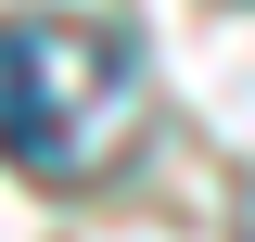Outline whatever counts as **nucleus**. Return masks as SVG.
Returning <instances> with one entry per match:
<instances>
[{
  "label": "nucleus",
  "mask_w": 255,
  "mask_h": 242,
  "mask_svg": "<svg viewBox=\"0 0 255 242\" xmlns=\"http://www.w3.org/2000/svg\"><path fill=\"white\" fill-rule=\"evenodd\" d=\"M115 90V51H77L64 26H0V153L26 179H77V102Z\"/></svg>",
  "instance_id": "obj_1"
}]
</instances>
